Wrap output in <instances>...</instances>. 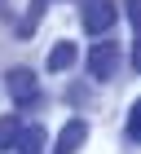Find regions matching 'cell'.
Instances as JSON below:
<instances>
[{
	"instance_id": "cell-10",
	"label": "cell",
	"mask_w": 141,
	"mask_h": 154,
	"mask_svg": "<svg viewBox=\"0 0 141 154\" xmlns=\"http://www.w3.org/2000/svg\"><path fill=\"white\" fill-rule=\"evenodd\" d=\"M124 13H128V22H141V0H124Z\"/></svg>"
},
{
	"instance_id": "cell-11",
	"label": "cell",
	"mask_w": 141,
	"mask_h": 154,
	"mask_svg": "<svg viewBox=\"0 0 141 154\" xmlns=\"http://www.w3.org/2000/svg\"><path fill=\"white\" fill-rule=\"evenodd\" d=\"M5 13H9V0H0V18H5Z\"/></svg>"
},
{
	"instance_id": "cell-8",
	"label": "cell",
	"mask_w": 141,
	"mask_h": 154,
	"mask_svg": "<svg viewBox=\"0 0 141 154\" xmlns=\"http://www.w3.org/2000/svg\"><path fill=\"white\" fill-rule=\"evenodd\" d=\"M18 132H22V119L18 115H0V150H9L18 141Z\"/></svg>"
},
{
	"instance_id": "cell-6",
	"label": "cell",
	"mask_w": 141,
	"mask_h": 154,
	"mask_svg": "<svg viewBox=\"0 0 141 154\" xmlns=\"http://www.w3.org/2000/svg\"><path fill=\"white\" fill-rule=\"evenodd\" d=\"M44 145H49L44 128H40V123H22V132H18L13 150H18V154H44Z\"/></svg>"
},
{
	"instance_id": "cell-7",
	"label": "cell",
	"mask_w": 141,
	"mask_h": 154,
	"mask_svg": "<svg viewBox=\"0 0 141 154\" xmlns=\"http://www.w3.org/2000/svg\"><path fill=\"white\" fill-rule=\"evenodd\" d=\"M44 5H49V0H31V5H27L22 22L13 26V31H18V40H31V35H35V26L44 22Z\"/></svg>"
},
{
	"instance_id": "cell-9",
	"label": "cell",
	"mask_w": 141,
	"mask_h": 154,
	"mask_svg": "<svg viewBox=\"0 0 141 154\" xmlns=\"http://www.w3.org/2000/svg\"><path fill=\"white\" fill-rule=\"evenodd\" d=\"M124 132H128V141H137V137H141V106H137V101L128 106V123H124Z\"/></svg>"
},
{
	"instance_id": "cell-3",
	"label": "cell",
	"mask_w": 141,
	"mask_h": 154,
	"mask_svg": "<svg viewBox=\"0 0 141 154\" xmlns=\"http://www.w3.org/2000/svg\"><path fill=\"white\" fill-rule=\"evenodd\" d=\"M5 88H9V97L18 106H35V101H40V79H35V71H27V66H9V71H5Z\"/></svg>"
},
{
	"instance_id": "cell-4",
	"label": "cell",
	"mask_w": 141,
	"mask_h": 154,
	"mask_svg": "<svg viewBox=\"0 0 141 154\" xmlns=\"http://www.w3.org/2000/svg\"><path fill=\"white\" fill-rule=\"evenodd\" d=\"M84 141H88V123L84 119H70L66 128L58 132V141H53V154H75Z\"/></svg>"
},
{
	"instance_id": "cell-5",
	"label": "cell",
	"mask_w": 141,
	"mask_h": 154,
	"mask_svg": "<svg viewBox=\"0 0 141 154\" xmlns=\"http://www.w3.org/2000/svg\"><path fill=\"white\" fill-rule=\"evenodd\" d=\"M75 57H80V44H75V40H58V44L49 48V71H53V75L70 71V66H75Z\"/></svg>"
},
{
	"instance_id": "cell-1",
	"label": "cell",
	"mask_w": 141,
	"mask_h": 154,
	"mask_svg": "<svg viewBox=\"0 0 141 154\" xmlns=\"http://www.w3.org/2000/svg\"><path fill=\"white\" fill-rule=\"evenodd\" d=\"M84 31L88 35H97V40H106L110 35V26L119 22V5L115 0H84Z\"/></svg>"
},
{
	"instance_id": "cell-2",
	"label": "cell",
	"mask_w": 141,
	"mask_h": 154,
	"mask_svg": "<svg viewBox=\"0 0 141 154\" xmlns=\"http://www.w3.org/2000/svg\"><path fill=\"white\" fill-rule=\"evenodd\" d=\"M119 53H124V44H115L110 35L97 40V44L88 48V75H93V79H110V75L119 71Z\"/></svg>"
}]
</instances>
